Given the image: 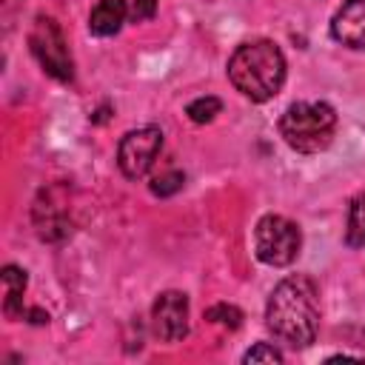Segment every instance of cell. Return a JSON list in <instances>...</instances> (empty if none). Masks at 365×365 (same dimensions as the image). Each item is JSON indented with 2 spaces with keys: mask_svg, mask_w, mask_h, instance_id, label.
<instances>
[{
  "mask_svg": "<svg viewBox=\"0 0 365 365\" xmlns=\"http://www.w3.org/2000/svg\"><path fill=\"white\" fill-rule=\"evenodd\" d=\"M265 325L279 342L291 348H308L319 328V297L314 279L305 274L285 277L268 297Z\"/></svg>",
  "mask_w": 365,
  "mask_h": 365,
  "instance_id": "obj_1",
  "label": "cell"
},
{
  "mask_svg": "<svg viewBox=\"0 0 365 365\" xmlns=\"http://www.w3.org/2000/svg\"><path fill=\"white\" fill-rule=\"evenodd\" d=\"M228 80L251 103H265L277 97L285 83V57L279 46L271 40L237 46L228 60Z\"/></svg>",
  "mask_w": 365,
  "mask_h": 365,
  "instance_id": "obj_2",
  "label": "cell"
},
{
  "mask_svg": "<svg viewBox=\"0 0 365 365\" xmlns=\"http://www.w3.org/2000/svg\"><path fill=\"white\" fill-rule=\"evenodd\" d=\"M336 131V111L328 103H294L279 117L282 140L299 154L325 151Z\"/></svg>",
  "mask_w": 365,
  "mask_h": 365,
  "instance_id": "obj_3",
  "label": "cell"
},
{
  "mask_svg": "<svg viewBox=\"0 0 365 365\" xmlns=\"http://www.w3.org/2000/svg\"><path fill=\"white\" fill-rule=\"evenodd\" d=\"M299 245H302V234L297 222L279 214H265L254 228V251H257V259L265 265H274V268L291 265L299 254Z\"/></svg>",
  "mask_w": 365,
  "mask_h": 365,
  "instance_id": "obj_4",
  "label": "cell"
},
{
  "mask_svg": "<svg viewBox=\"0 0 365 365\" xmlns=\"http://www.w3.org/2000/svg\"><path fill=\"white\" fill-rule=\"evenodd\" d=\"M29 46L31 54L37 57V63L43 66L46 74H51L60 83H71L74 80V60L68 51V43L63 37V29L54 17H37L31 31H29Z\"/></svg>",
  "mask_w": 365,
  "mask_h": 365,
  "instance_id": "obj_5",
  "label": "cell"
},
{
  "mask_svg": "<svg viewBox=\"0 0 365 365\" xmlns=\"http://www.w3.org/2000/svg\"><path fill=\"white\" fill-rule=\"evenodd\" d=\"M160 148H163V131L160 128H154V125L134 128V131L123 134V140L117 145V165L128 180H140L154 165Z\"/></svg>",
  "mask_w": 365,
  "mask_h": 365,
  "instance_id": "obj_6",
  "label": "cell"
},
{
  "mask_svg": "<svg viewBox=\"0 0 365 365\" xmlns=\"http://www.w3.org/2000/svg\"><path fill=\"white\" fill-rule=\"evenodd\" d=\"M154 334L163 342H177L188 334V297L182 291H165L151 308Z\"/></svg>",
  "mask_w": 365,
  "mask_h": 365,
  "instance_id": "obj_7",
  "label": "cell"
},
{
  "mask_svg": "<svg viewBox=\"0 0 365 365\" xmlns=\"http://www.w3.org/2000/svg\"><path fill=\"white\" fill-rule=\"evenodd\" d=\"M57 188H48L40 194V200L34 202V225L40 240L57 242L63 237H68L71 231V220H68V208L63 200H57Z\"/></svg>",
  "mask_w": 365,
  "mask_h": 365,
  "instance_id": "obj_8",
  "label": "cell"
},
{
  "mask_svg": "<svg viewBox=\"0 0 365 365\" xmlns=\"http://www.w3.org/2000/svg\"><path fill=\"white\" fill-rule=\"evenodd\" d=\"M331 37L348 48L365 51V0H345L331 20Z\"/></svg>",
  "mask_w": 365,
  "mask_h": 365,
  "instance_id": "obj_9",
  "label": "cell"
},
{
  "mask_svg": "<svg viewBox=\"0 0 365 365\" xmlns=\"http://www.w3.org/2000/svg\"><path fill=\"white\" fill-rule=\"evenodd\" d=\"M125 17H128L125 0H97V6L88 14V31L94 37H111L123 29Z\"/></svg>",
  "mask_w": 365,
  "mask_h": 365,
  "instance_id": "obj_10",
  "label": "cell"
},
{
  "mask_svg": "<svg viewBox=\"0 0 365 365\" xmlns=\"http://www.w3.org/2000/svg\"><path fill=\"white\" fill-rule=\"evenodd\" d=\"M3 285H6V299H3V311L9 319H23L26 317V305H23V291H26V271L17 265H6L3 268Z\"/></svg>",
  "mask_w": 365,
  "mask_h": 365,
  "instance_id": "obj_11",
  "label": "cell"
},
{
  "mask_svg": "<svg viewBox=\"0 0 365 365\" xmlns=\"http://www.w3.org/2000/svg\"><path fill=\"white\" fill-rule=\"evenodd\" d=\"M345 242H348L351 248H362V245H365V194H359V197L351 200Z\"/></svg>",
  "mask_w": 365,
  "mask_h": 365,
  "instance_id": "obj_12",
  "label": "cell"
},
{
  "mask_svg": "<svg viewBox=\"0 0 365 365\" xmlns=\"http://www.w3.org/2000/svg\"><path fill=\"white\" fill-rule=\"evenodd\" d=\"M220 108H222V103L217 97H197L185 106V114L191 123H211L220 114Z\"/></svg>",
  "mask_w": 365,
  "mask_h": 365,
  "instance_id": "obj_13",
  "label": "cell"
},
{
  "mask_svg": "<svg viewBox=\"0 0 365 365\" xmlns=\"http://www.w3.org/2000/svg\"><path fill=\"white\" fill-rule=\"evenodd\" d=\"M205 319L234 331V328H240V322H242V311H240V308H234V305L220 302V305H211V308L205 311Z\"/></svg>",
  "mask_w": 365,
  "mask_h": 365,
  "instance_id": "obj_14",
  "label": "cell"
},
{
  "mask_svg": "<svg viewBox=\"0 0 365 365\" xmlns=\"http://www.w3.org/2000/svg\"><path fill=\"white\" fill-rule=\"evenodd\" d=\"M182 182H185V174H182V171L157 174V177L151 180V194H154V197H171V194H177V191L182 188Z\"/></svg>",
  "mask_w": 365,
  "mask_h": 365,
  "instance_id": "obj_15",
  "label": "cell"
},
{
  "mask_svg": "<svg viewBox=\"0 0 365 365\" xmlns=\"http://www.w3.org/2000/svg\"><path fill=\"white\" fill-rule=\"evenodd\" d=\"M242 362L245 365H254V362H282V351L279 348H274V345H268V342H257L251 351H245V356H242Z\"/></svg>",
  "mask_w": 365,
  "mask_h": 365,
  "instance_id": "obj_16",
  "label": "cell"
},
{
  "mask_svg": "<svg viewBox=\"0 0 365 365\" xmlns=\"http://www.w3.org/2000/svg\"><path fill=\"white\" fill-rule=\"evenodd\" d=\"M154 11H157V0H134L128 9V17L131 23H145L154 17Z\"/></svg>",
  "mask_w": 365,
  "mask_h": 365,
  "instance_id": "obj_17",
  "label": "cell"
},
{
  "mask_svg": "<svg viewBox=\"0 0 365 365\" xmlns=\"http://www.w3.org/2000/svg\"><path fill=\"white\" fill-rule=\"evenodd\" d=\"M26 317H29V322H34V325L48 322V314H43L40 308H29V311H26Z\"/></svg>",
  "mask_w": 365,
  "mask_h": 365,
  "instance_id": "obj_18",
  "label": "cell"
}]
</instances>
